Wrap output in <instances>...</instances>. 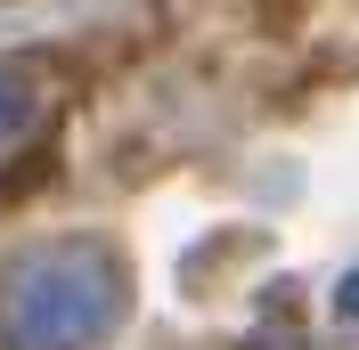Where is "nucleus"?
<instances>
[{"mask_svg": "<svg viewBox=\"0 0 359 350\" xmlns=\"http://www.w3.org/2000/svg\"><path fill=\"white\" fill-rule=\"evenodd\" d=\"M114 318H123V261L107 237H49L0 269L8 350H90Z\"/></svg>", "mask_w": 359, "mask_h": 350, "instance_id": "1", "label": "nucleus"}, {"mask_svg": "<svg viewBox=\"0 0 359 350\" xmlns=\"http://www.w3.org/2000/svg\"><path fill=\"white\" fill-rule=\"evenodd\" d=\"M25 122H33V82L0 66V139H17Z\"/></svg>", "mask_w": 359, "mask_h": 350, "instance_id": "2", "label": "nucleus"}, {"mask_svg": "<svg viewBox=\"0 0 359 350\" xmlns=\"http://www.w3.org/2000/svg\"><path fill=\"white\" fill-rule=\"evenodd\" d=\"M335 302H343V318H359V269L343 277V293H335Z\"/></svg>", "mask_w": 359, "mask_h": 350, "instance_id": "3", "label": "nucleus"}]
</instances>
